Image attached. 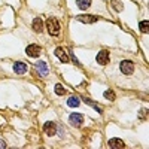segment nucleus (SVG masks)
Here are the masks:
<instances>
[{
    "instance_id": "f8f14e48",
    "label": "nucleus",
    "mask_w": 149,
    "mask_h": 149,
    "mask_svg": "<svg viewBox=\"0 0 149 149\" xmlns=\"http://www.w3.org/2000/svg\"><path fill=\"white\" fill-rule=\"evenodd\" d=\"M33 30L37 31V33H40L43 30V22H42L40 18H34L33 19Z\"/></svg>"
},
{
    "instance_id": "7ed1b4c3",
    "label": "nucleus",
    "mask_w": 149,
    "mask_h": 149,
    "mask_svg": "<svg viewBox=\"0 0 149 149\" xmlns=\"http://www.w3.org/2000/svg\"><path fill=\"white\" fill-rule=\"evenodd\" d=\"M69 122L73 127H82L84 125V116L81 113H72L69 116Z\"/></svg>"
},
{
    "instance_id": "20e7f679",
    "label": "nucleus",
    "mask_w": 149,
    "mask_h": 149,
    "mask_svg": "<svg viewBox=\"0 0 149 149\" xmlns=\"http://www.w3.org/2000/svg\"><path fill=\"white\" fill-rule=\"evenodd\" d=\"M121 72L124 73V74H131L133 72H134V64L131 63V61H127V60H124V61H121Z\"/></svg>"
},
{
    "instance_id": "ddd939ff",
    "label": "nucleus",
    "mask_w": 149,
    "mask_h": 149,
    "mask_svg": "<svg viewBox=\"0 0 149 149\" xmlns=\"http://www.w3.org/2000/svg\"><path fill=\"white\" fill-rule=\"evenodd\" d=\"M76 5L79 9L85 10V9H88L91 6V0H76Z\"/></svg>"
},
{
    "instance_id": "6e6552de",
    "label": "nucleus",
    "mask_w": 149,
    "mask_h": 149,
    "mask_svg": "<svg viewBox=\"0 0 149 149\" xmlns=\"http://www.w3.org/2000/svg\"><path fill=\"white\" fill-rule=\"evenodd\" d=\"M78 21H81L84 24H94L95 21H98V18L94 17V15H79L78 17Z\"/></svg>"
},
{
    "instance_id": "2eb2a0df",
    "label": "nucleus",
    "mask_w": 149,
    "mask_h": 149,
    "mask_svg": "<svg viewBox=\"0 0 149 149\" xmlns=\"http://www.w3.org/2000/svg\"><path fill=\"white\" fill-rule=\"evenodd\" d=\"M55 93H57L58 95H64V94H66L64 86L61 85V84H57V85H55Z\"/></svg>"
},
{
    "instance_id": "39448f33",
    "label": "nucleus",
    "mask_w": 149,
    "mask_h": 149,
    "mask_svg": "<svg viewBox=\"0 0 149 149\" xmlns=\"http://www.w3.org/2000/svg\"><path fill=\"white\" fill-rule=\"evenodd\" d=\"M26 52H27V55L29 57H33V58H36V57H39L40 55V46L39 45H29L27 48H26Z\"/></svg>"
},
{
    "instance_id": "a211bd4d",
    "label": "nucleus",
    "mask_w": 149,
    "mask_h": 149,
    "mask_svg": "<svg viewBox=\"0 0 149 149\" xmlns=\"http://www.w3.org/2000/svg\"><path fill=\"white\" fill-rule=\"evenodd\" d=\"M112 5H113V8H115L118 12H119V10H122V8H124V6H122V3H121V2H118V0H112Z\"/></svg>"
},
{
    "instance_id": "9d476101",
    "label": "nucleus",
    "mask_w": 149,
    "mask_h": 149,
    "mask_svg": "<svg viewBox=\"0 0 149 149\" xmlns=\"http://www.w3.org/2000/svg\"><path fill=\"white\" fill-rule=\"evenodd\" d=\"M55 55L60 58L61 63H69V61H70V60H69V55L64 52L63 48H57V49H55Z\"/></svg>"
},
{
    "instance_id": "4468645a",
    "label": "nucleus",
    "mask_w": 149,
    "mask_h": 149,
    "mask_svg": "<svg viewBox=\"0 0 149 149\" xmlns=\"http://www.w3.org/2000/svg\"><path fill=\"white\" fill-rule=\"evenodd\" d=\"M79 103H81V100L78 97H74V95H72L69 100H67V104L70 106V107H78L79 106Z\"/></svg>"
},
{
    "instance_id": "f03ea898",
    "label": "nucleus",
    "mask_w": 149,
    "mask_h": 149,
    "mask_svg": "<svg viewBox=\"0 0 149 149\" xmlns=\"http://www.w3.org/2000/svg\"><path fill=\"white\" fill-rule=\"evenodd\" d=\"M43 131H45V134H46V136H54V134L58 131L57 124H55V122H52V121L45 122V124H43Z\"/></svg>"
},
{
    "instance_id": "f3484780",
    "label": "nucleus",
    "mask_w": 149,
    "mask_h": 149,
    "mask_svg": "<svg viewBox=\"0 0 149 149\" xmlns=\"http://www.w3.org/2000/svg\"><path fill=\"white\" fill-rule=\"evenodd\" d=\"M148 24H149V22H148L146 19L140 22V31H142V33H148V31H149V27H148Z\"/></svg>"
},
{
    "instance_id": "1a4fd4ad",
    "label": "nucleus",
    "mask_w": 149,
    "mask_h": 149,
    "mask_svg": "<svg viewBox=\"0 0 149 149\" xmlns=\"http://www.w3.org/2000/svg\"><path fill=\"white\" fill-rule=\"evenodd\" d=\"M109 148H112V149H122V148H125V145H124V142L121 139L113 137V139L109 140Z\"/></svg>"
},
{
    "instance_id": "0eeeda50",
    "label": "nucleus",
    "mask_w": 149,
    "mask_h": 149,
    "mask_svg": "<svg viewBox=\"0 0 149 149\" xmlns=\"http://www.w3.org/2000/svg\"><path fill=\"white\" fill-rule=\"evenodd\" d=\"M36 70L39 72L40 76H46V74L49 73V69H48L45 61H37V63H36Z\"/></svg>"
},
{
    "instance_id": "9b49d317",
    "label": "nucleus",
    "mask_w": 149,
    "mask_h": 149,
    "mask_svg": "<svg viewBox=\"0 0 149 149\" xmlns=\"http://www.w3.org/2000/svg\"><path fill=\"white\" fill-rule=\"evenodd\" d=\"M14 72L17 74H24L27 72V66L24 63H21V61H17V63H14Z\"/></svg>"
},
{
    "instance_id": "6ab92c4d",
    "label": "nucleus",
    "mask_w": 149,
    "mask_h": 149,
    "mask_svg": "<svg viewBox=\"0 0 149 149\" xmlns=\"http://www.w3.org/2000/svg\"><path fill=\"white\" fill-rule=\"evenodd\" d=\"M0 148H2V149H5V148H6V143H5L3 140H0Z\"/></svg>"
},
{
    "instance_id": "f257e3e1",
    "label": "nucleus",
    "mask_w": 149,
    "mask_h": 149,
    "mask_svg": "<svg viewBox=\"0 0 149 149\" xmlns=\"http://www.w3.org/2000/svg\"><path fill=\"white\" fill-rule=\"evenodd\" d=\"M46 27H48V33L51 36H58L60 31H61V27H60V22L57 18H48L46 21Z\"/></svg>"
},
{
    "instance_id": "dca6fc26",
    "label": "nucleus",
    "mask_w": 149,
    "mask_h": 149,
    "mask_svg": "<svg viewBox=\"0 0 149 149\" xmlns=\"http://www.w3.org/2000/svg\"><path fill=\"white\" fill-rule=\"evenodd\" d=\"M104 97L107 98V100H110V102H113L115 98H116V97H115V93L112 91V90H107V91L104 93Z\"/></svg>"
},
{
    "instance_id": "423d86ee",
    "label": "nucleus",
    "mask_w": 149,
    "mask_h": 149,
    "mask_svg": "<svg viewBox=\"0 0 149 149\" xmlns=\"http://www.w3.org/2000/svg\"><path fill=\"white\" fill-rule=\"evenodd\" d=\"M97 63L102 64V66H106L109 63V52L106 49H103V51H100L97 54Z\"/></svg>"
}]
</instances>
